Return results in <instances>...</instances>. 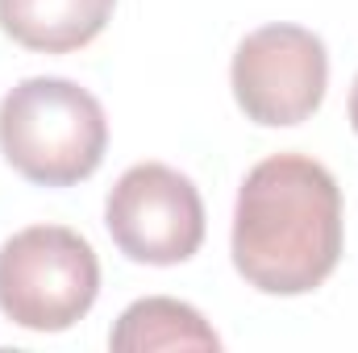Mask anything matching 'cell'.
Listing matches in <instances>:
<instances>
[{
    "label": "cell",
    "mask_w": 358,
    "mask_h": 353,
    "mask_svg": "<svg viewBox=\"0 0 358 353\" xmlns=\"http://www.w3.org/2000/svg\"><path fill=\"white\" fill-rule=\"evenodd\" d=\"M350 125L358 133V75H355V88H350Z\"/></svg>",
    "instance_id": "cell-8"
},
{
    "label": "cell",
    "mask_w": 358,
    "mask_h": 353,
    "mask_svg": "<svg viewBox=\"0 0 358 353\" xmlns=\"http://www.w3.org/2000/svg\"><path fill=\"white\" fill-rule=\"evenodd\" d=\"M104 225L129 262L179 266L204 241V200L176 167L138 163L113 183Z\"/></svg>",
    "instance_id": "cell-4"
},
{
    "label": "cell",
    "mask_w": 358,
    "mask_h": 353,
    "mask_svg": "<svg viewBox=\"0 0 358 353\" xmlns=\"http://www.w3.org/2000/svg\"><path fill=\"white\" fill-rule=\"evenodd\" d=\"M117 0H0V29L25 50L67 54L108 25Z\"/></svg>",
    "instance_id": "cell-6"
},
{
    "label": "cell",
    "mask_w": 358,
    "mask_h": 353,
    "mask_svg": "<svg viewBox=\"0 0 358 353\" xmlns=\"http://www.w3.org/2000/svg\"><path fill=\"white\" fill-rule=\"evenodd\" d=\"M342 258V187L308 154H271L238 187L234 266L263 295H308Z\"/></svg>",
    "instance_id": "cell-1"
},
{
    "label": "cell",
    "mask_w": 358,
    "mask_h": 353,
    "mask_svg": "<svg viewBox=\"0 0 358 353\" xmlns=\"http://www.w3.org/2000/svg\"><path fill=\"white\" fill-rule=\"evenodd\" d=\"M234 100L246 121L283 129L308 121L329 88L325 42L304 25H263L234 54Z\"/></svg>",
    "instance_id": "cell-5"
},
{
    "label": "cell",
    "mask_w": 358,
    "mask_h": 353,
    "mask_svg": "<svg viewBox=\"0 0 358 353\" xmlns=\"http://www.w3.org/2000/svg\"><path fill=\"white\" fill-rule=\"evenodd\" d=\"M100 295V262L67 225H34L0 246V312L29 333H63Z\"/></svg>",
    "instance_id": "cell-3"
},
{
    "label": "cell",
    "mask_w": 358,
    "mask_h": 353,
    "mask_svg": "<svg viewBox=\"0 0 358 353\" xmlns=\"http://www.w3.org/2000/svg\"><path fill=\"white\" fill-rule=\"evenodd\" d=\"M108 345L117 353H150V350H221V337L208 329V320L167 295L138 299L121 312V320L108 333Z\"/></svg>",
    "instance_id": "cell-7"
},
{
    "label": "cell",
    "mask_w": 358,
    "mask_h": 353,
    "mask_svg": "<svg viewBox=\"0 0 358 353\" xmlns=\"http://www.w3.org/2000/svg\"><path fill=\"white\" fill-rule=\"evenodd\" d=\"M108 121L88 88L34 75L0 100V154L38 187H76L104 163Z\"/></svg>",
    "instance_id": "cell-2"
}]
</instances>
